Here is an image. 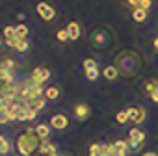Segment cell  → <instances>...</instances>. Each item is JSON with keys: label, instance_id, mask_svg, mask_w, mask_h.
Returning a JSON list of instances; mask_svg holds the SVG:
<instances>
[{"label": "cell", "instance_id": "277c9868", "mask_svg": "<svg viewBox=\"0 0 158 156\" xmlns=\"http://www.w3.org/2000/svg\"><path fill=\"white\" fill-rule=\"evenodd\" d=\"M35 10H37L39 17H41L43 21H52V19H54V15H56V13H54V8H52V6H48V4H45V2H39Z\"/></svg>", "mask_w": 158, "mask_h": 156}, {"label": "cell", "instance_id": "7c38bea8", "mask_svg": "<svg viewBox=\"0 0 158 156\" xmlns=\"http://www.w3.org/2000/svg\"><path fill=\"white\" fill-rule=\"evenodd\" d=\"M35 134L39 136V139L41 141H45V139H48V134H50V125H37L35 126Z\"/></svg>", "mask_w": 158, "mask_h": 156}, {"label": "cell", "instance_id": "ffe728a7", "mask_svg": "<svg viewBox=\"0 0 158 156\" xmlns=\"http://www.w3.org/2000/svg\"><path fill=\"white\" fill-rule=\"evenodd\" d=\"M8 152H10V141H8L4 136H0V154L6 156Z\"/></svg>", "mask_w": 158, "mask_h": 156}, {"label": "cell", "instance_id": "83f0119b", "mask_svg": "<svg viewBox=\"0 0 158 156\" xmlns=\"http://www.w3.org/2000/svg\"><path fill=\"white\" fill-rule=\"evenodd\" d=\"M128 4L136 10V8H139V4H141V0H128Z\"/></svg>", "mask_w": 158, "mask_h": 156}, {"label": "cell", "instance_id": "ba28073f", "mask_svg": "<svg viewBox=\"0 0 158 156\" xmlns=\"http://www.w3.org/2000/svg\"><path fill=\"white\" fill-rule=\"evenodd\" d=\"M39 154H41V156H50V154H56V145H54V143H50L48 139L41 141V145H39Z\"/></svg>", "mask_w": 158, "mask_h": 156}, {"label": "cell", "instance_id": "9c48e42d", "mask_svg": "<svg viewBox=\"0 0 158 156\" xmlns=\"http://www.w3.org/2000/svg\"><path fill=\"white\" fill-rule=\"evenodd\" d=\"M15 67V61L11 58H2L0 60V74H4V72H11Z\"/></svg>", "mask_w": 158, "mask_h": 156}, {"label": "cell", "instance_id": "1f68e13d", "mask_svg": "<svg viewBox=\"0 0 158 156\" xmlns=\"http://www.w3.org/2000/svg\"><path fill=\"white\" fill-rule=\"evenodd\" d=\"M34 156H41V154H34Z\"/></svg>", "mask_w": 158, "mask_h": 156}, {"label": "cell", "instance_id": "5bb4252c", "mask_svg": "<svg viewBox=\"0 0 158 156\" xmlns=\"http://www.w3.org/2000/svg\"><path fill=\"white\" fill-rule=\"evenodd\" d=\"M102 74H104L106 80H115V78L119 76V69H117L115 65H108V67L102 71Z\"/></svg>", "mask_w": 158, "mask_h": 156}, {"label": "cell", "instance_id": "f546056e", "mask_svg": "<svg viewBox=\"0 0 158 156\" xmlns=\"http://www.w3.org/2000/svg\"><path fill=\"white\" fill-rule=\"evenodd\" d=\"M143 156H158L156 152H152V150H149V152H143Z\"/></svg>", "mask_w": 158, "mask_h": 156}, {"label": "cell", "instance_id": "8fae6325", "mask_svg": "<svg viewBox=\"0 0 158 156\" xmlns=\"http://www.w3.org/2000/svg\"><path fill=\"white\" fill-rule=\"evenodd\" d=\"M74 115L80 119V121H84V119L89 117V108L86 104H78V106H74Z\"/></svg>", "mask_w": 158, "mask_h": 156}, {"label": "cell", "instance_id": "7402d4cb", "mask_svg": "<svg viewBox=\"0 0 158 156\" xmlns=\"http://www.w3.org/2000/svg\"><path fill=\"white\" fill-rule=\"evenodd\" d=\"M115 119H117V123H119V125H125L127 121H130V119H128V113H127V110H125V112H119V113L115 115Z\"/></svg>", "mask_w": 158, "mask_h": 156}, {"label": "cell", "instance_id": "d4e9b609", "mask_svg": "<svg viewBox=\"0 0 158 156\" xmlns=\"http://www.w3.org/2000/svg\"><path fill=\"white\" fill-rule=\"evenodd\" d=\"M28 47H30V43L26 41V39H23V41H19V45H17V52H26L28 50Z\"/></svg>", "mask_w": 158, "mask_h": 156}, {"label": "cell", "instance_id": "52a82bcc", "mask_svg": "<svg viewBox=\"0 0 158 156\" xmlns=\"http://www.w3.org/2000/svg\"><path fill=\"white\" fill-rule=\"evenodd\" d=\"M65 30H67V34H69V39H71V41L80 39V34H82V30H80V24H78V23H69Z\"/></svg>", "mask_w": 158, "mask_h": 156}, {"label": "cell", "instance_id": "d6a6232c", "mask_svg": "<svg viewBox=\"0 0 158 156\" xmlns=\"http://www.w3.org/2000/svg\"><path fill=\"white\" fill-rule=\"evenodd\" d=\"M0 45H2V41H0Z\"/></svg>", "mask_w": 158, "mask_h": 156}, {"label": "cell", "instance_id": "6da1fadb", "mask_svg": "<svg viewBox=\"0 0 158 156\" xmlns=\"http://www.w3.org/2000/svg\"><path fill=\"white\" fill-rule=\"evenodd\" d=\"M41 139L35 134V128H26L24 134L17 138V150L21 156H34L35 150H39Z\"/></svg>", "mask_w": 158, "mask_h": 156}, {"label": "cell", "instance_id": "8992f818", "mask_svg": "<svg viewBox=\"0 0 158 156\" xmlns=\"http://www.w3.org/2000/svg\"><path fill=\"white\" fill-rule=\"evenodd\" d=\"M50 128H56V130H65L67 126H69V119L65 117V115H61V113H58V115H52L50 117Z\"/></svg>", "mask_w": 158, "mask_h": 156}, {"label": "cell", "instance_id": "f1b7e54d", "mask_svg": "<svg viewBox=\"0 0 158 156\" xmlns=\"http://www.w3.org/2000/svg\"><path fill=\"white\" fill-rule=\"evenodd\" d=\"M149 97H151V99H152L154 102H158V86H156V89H154V91H152V93H151Z\"/></svg>", "mask_w": 158, "mask_h": 156}, {"label": "cell", "instance_id": "d6986e66", "mask_svg": "<svg viewBox=\"0 0 158 156\" xmlns=\"http://www.w3.org/2000/svg\"><path fill=\"white\" fill-rule=\"evenodd\" d=\"M15 35H17V39H26L28 37V28L24 26V24H19V26H15Z\"/></svg>", "mask_w": 158, "mask_h": 156}, {"label": "cell", "instance_id": "603a6c76", "mask_svg": "<svg viewBox=\"0 0 158 156\" xmlns=\"http://www.w3.org/2000/svg\"><path fill=\"white\" fill-rule=\"evenodd\" d=\"M88 80H97L99 78V69H91V71H84Z\"/></svg>", "mask_w": 158, "mask_h": 156}, {"label": "cell", "instance_id": "3957f363", "mask_svg": "<svg viewBox=\"0 0 158 156\" xmlns=\"http://www.w3.org/2000/svg\"><path fill=\"white\" fill-rule=\"evenodd\" d=\"M30 78H32L35 84H41V86H43V84L48 80V78H50V71H48V69H45V67H35Z\"/></svg>", "mask_w": 158, "mask_h": 156}, {"label": "cell", "instance_id": "ac0fdd59", "mask_svg": "<svg viewBox=\"0 0 158 156\" xmlns=\"http://www.w3.org/2000/svg\"><path fill=\"white\" fill-rule=\"evenodd\" d=\"M45 97H47L48 101H56V99L60 97V89H58L56 86H50V88L45 89Z\"/></svg>", "mask_w": 158, "mask_h": 156}, {"label": "cell", "instance_id": "e0dca14e", "mask_svg": "<svg viewBox=\"0 0 158 156\" xmlns=\"http://www.w3.org/2000/svg\"><path fill=\"white\" fill-rule=\"evenodd\" d=\"M132 19H134L136 23H143V21L147 19V11L141 10V8H136V10L132 11Z\"/></svg>", "mask_w": 158, "mask_h": 156}, {"label": "cell", "instance_id": "5b68a950", "mask_svg": "<svg viewBox=\"0 0 158 156\" xmlns=\"http://www.w3.org/2000/svg\"><path fill=\"white\" fill-rule=\"evenodd\" d=\"M127 113H128V119H130L134 125H139V123H143V119H145V110H143V108H138V106L128 108Z\"/></svg>", "mask_w": 158, "mask_h": 156}, {"label": "cell", "instance_id": "484cf974", "mask_svg": "<svg viewBox=\"0 0 158 156\" xmlns=\"http://www.w3.org/2000/svg\"><path fill=\"white\" fill-rule=\"evenodd\" d=\"M104 156H119V154H117V150H115L114 145H106V152H104Z\"/></svg>", "mask_w": 158, "mask_h": 156}, {"label": "cell", "instance_id": "4fadbf2b", "mask_svg": "<svg viewBox=\"0 0 158 156\" xmlns=\"http://www.w3.org/2000/svg\"><path fill=\"white\" fill-rule=\"evenodd\" d=\"M15 117L11 115V112H10V108L8 106H0V125H6V123H10V121H13Z\"/></svg>", "mask_w": 158, "mask_h": 156}, {"label": "cell", "instance_id": "44dd1931", "mask_svg": "<svg viewBox=\"0 0 158 156\" xmlns=\"http://www.w3.org/2000/svg\"><path fill=\"white\" fill-rule=\"evenodd\" d=\"M91 69H99V67H97V61L91 60V58L84 60V71H91Z\"/></svg>", "mask_w": 158, "mask_h": 156}, {"label": "cell", "instance_id": "7a4b0ae2", "mask_svg": "<svg viewBox=\"0 0 158 156\" xmlns=\"http://www.w3.org/2000/svg\"><path fill=\"white\" fill-rule=\"evenodd\" d=\"M143 141H145V134L139 128H132L128 132V145H130L132 150H139V147L143 145Z\"/></svg>", "mask_w": 158, "mask_h": 156}, {"label": "cell", "instance_id": "9a60e30c", "mask_svg": "<svg viewBox=\"0 0 158 156\" xmlns=\"http://www.w3.org/2000/svg\"><path fill=\"white\" fill-rule=\"evenodd\" d=\"M106 152V145H99V143H93L89 147V156H104Z\"/></svg>", "mask_w": 158, "mask_h": 156}, {"label": "cell", "instance_id": "4316f807", "mask_svg": "<svg viewBox=\"0 0 158 156\" xmlns=\"http://www.w3.org/2000/svg\"><path fill=\"white\" fill-rule=\"evenodd\" d=\"M151 4H152V2H151V0H141V4H139V8H141V10H145V11H147V10H149V8H151Z\"/></svg>", "mask_w": 158, "mask_h": 156}, {"label": "cell", "instance_id": "2e32d148", "mask_svg": "<svg viewBox=\"0 0 158 156\" xmlns=\"http://www.w3.org/2000/svg\"><path fill=\"white\" fill-rule=\"evenodd\" d=\"M114 147H115V150H117V154H119V156H127L128 141H125V139H119V141H115V143H114Z\"/></svg>", "mask_w": 158, "mask_h": 156}, {"label": "cell", "instance_id": "4dcf8cb0", "mask_svg": "<svg viewBox=\"0 0 158 156\" xmlns=\"http://www.w3.org/2000/svg\"><path fill=\"white\" fill-rule=\"evenodd\" d=\"M154 48H156V50H158V37H156V39H154Z\"/></svg>", "mask_w": 158, "mask_h": 156}, {"label": "cell", "instance_id": "cb8c5ba5", "mask_svg": "<svg viewBox=\"0 0 158 156\" xmlns=\"http://www.w3.org/2000/svg\"><path fill=\"white\" fill-rule=\"evenodd\" d=\"M56 37H58V41H60V43L69 41V34H67V30H60V32L56 34Z\"/></svg>", "mask_w": 158, "mask_h": 156}, {"label": "cell", "instance_id": "30bf717a", "mask_svg": "<svg viewBox=\"0 0 158 156\" xmlns=\"http://www.w3.org/2000/svg\"><path fill=\"white\" fill-rule=\"evenodd\" d=\"M13 84V74L11 72H4V74H0V93H2L6 88H10Z\"/></svg>", "mask_w": 158, "mask_h": 156}]
</instances>
